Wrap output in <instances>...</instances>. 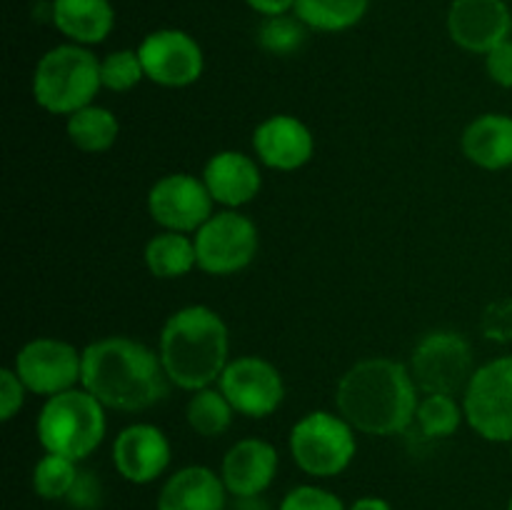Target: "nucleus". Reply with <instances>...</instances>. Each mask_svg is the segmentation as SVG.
Segmentation results:
<instances>
[{
    "label": "nucleus",
    "instance_id": "nucleus-35",
    "mask_svg": "<svg viewBox=\"0 0 512 510\" xmlns=\"http://www.w3.org/2000/svg\"><path fill=\"white\" fill-rule=\"evenodd\" d=\"M245 3H248L250 8L255 10V13L265 15V18H270V15H283V13H290V10H295V0H245Z\"/></svg>",
    "mask_w": 512,
    "mask_h": 510
},
{
    "label": "nucleus",
    "instance_id": "nucleus-2",
    "mask_svg": "<svg viewBox=\"0 0 512 510\" xmlns=\"http://www.w3.org/2000/svg\"><path fill=\"white\" fill-rule=\"evenodd\" d=\"M335 403L360 433L395 435L408 430L420 400L410 368L390 358H368L340 378Z\"/></svg>",
    "mask_w": 512,
    "mask_h": 510
},
{
    "label": "nucleus",
    "instance_id": "nucleus-33",
    "mask_svg": "<svg viewBox=\"0 0 512 510\" xmlns=\"http://www.w3.org/2000/svg\"><path fill=\"white\" fill-rule=\"evenodd\" d=\"M483 330L493 340H510L512 338V303H493L483 318Z\"/></svg>",
    "mask_w": 512,
    "mask_h": 510
},
{
    "label": "nucleus",
    "instance_id": "nucleus-4",
    "mask_svg": "<svg viewBox=\"0 0 512 510\" xmlns=\"http://www.w3.org/2000/svg\"><path fill=\"white\" fill-rule=\"evenodd\" d=\"M100 88V60L85 45L50 48L35 65L33 98L53 115H73L93 105Z\"/></svg>",
    "mask_w": 512,
    "mask_h": 510
},
{
    "label": "nucleus",
    "instance_id": "nucleus-19",
    "mask_svg": "<svg viewBox=\"0 0 512 510\" xmlns=\"http://www.w3.org/2000/svg\"><path fill=\"white\" fill-rule=\"evenodd\" d=\"M223 478L205 465H188L165 480L158 495V510H225Z\"/></svg>",
    "mask_w": 512,
    "mask_h": 510
},
{
    "label": "nucleus",
    "instance_id": "nucleus-12",
    "mask_svg": "<svg viewBox=\"0 0 512 510\" xmlns=\"http://www.w3.org/2000/svg\"><path fill=\"white\" fill-rule=\"evenodd\" d=\"M220 390L230 400L235 413L248 415V418H268L285 398L280 370L258 355L230 360L228 368L220 375Z\"/></svg>",
    "mask_w": 512,
    "mask_h": 510
},
{
    "label": "nucleus",
    "instance_id": "nucleus-11",
    "mask_svg": "<svg viewBox=\"0 0 512 510\" xmlns=\"http://www.w3.org/2000/svg\"><path fill=\"white\" fill-rule=\"evenodd\" d=\"M145 78L163 88H185L203 75L205 55L193 35L178 28L153 30L138 48Z\"/></svg>",
    "mask_w": 512,
    "mask_h": 510
},
{
    "label": "nucleus",
    "instance_id": "nucleus-28",
    "mask_svg": "<svg viewBox=\"0 0 512 510\" xmlns=\"http://www.w3.org/2000/svg\"><path fill=\"white\" fill-rule=\"evenodd\" d=\"M305 30L308 25L298 15H270L260 23L258 40L268 53L273 55H293L305 43Z\"/></svg>",
    "mask_w": 512,
    "mask_h": 510
},
{
    "label": "nucleus",
    "instance_id": "nucleus-9",
    "mask_svg": "<svg viewBox=\"0 0 512 510\" xmlns=\"http://www.w3.org/2000/svg\"><path fill=\"white\" fill-rule=\"evenodd\" d=\"M198 268L208 275H233L248 268L258 253V228L238 210L210 215L193 235Z\"/></svg>",
    "mask_w": 512,
    "mask_h": 510
},
{
    "label": "nucleus",
    "instance_id": "nucleus-29",
    "mask_svg": "<svg viewBox=\"0 0 512 510\" xmlns=\"http://www.w3.org/2000/svg\"><path fill=\"white\" fill-rule=\"evenodd\" d=\"M145 78L138 50H113L100 60V83L113 93L133 90Z\"/></svg>",
    "mask_w": 512,
    "mask_h": 510
},
{
    "label": "nucleus",
    "instance_id": "nucleus-8",
    "mask_svg": "<svg viewBox=\"0 0 512 510\" xmlns=\"http://www.w3.org/2000/svg\"><path fill=\"white\" fill-rule=\"evenodd\" d=\"M470 428L493 443H512V355L475 370L463 398Z\"/></svg>",
    "mask_w": 512,
    "mask_h": 510
},
{
    "label": "nucleus",
    "instance_id": "nucleus-18",
    "mask_svg": "<svg viewBox=\"0 0 512 510\" xmlns=\"http://www.w3.org/2000/svg\"><path fill=\"white\" fill-rule=\"evenodd\" d=\"M203 183L215 203L228 210L250 203L263 188L258 163L240 150H223L205 163Z\"/></svg>",
    "mask_w": 512,
    "mask_h": 510
},
{
    "label": "nucleus",
    "instance_id": "nucleus-7",
    "mask_svg": "<svg viewBox=\"0 0 512 510\" xmlns=\"http://www.w3.org/2000/svg\"><path fill=\"white\" fill-rule=\"evenodd\" d=\"M410 375L425 395H458L473 380V348L455 330H433L410 358Z\"/></svg>",
    "mask_w": 512,
    "mask_h": 510
},
{
    "label": "nucleus",
    "instance_id": "nucleus-14",
    "mask_svg": "<svg viewBox=\"0 0 512 510\" xmlns=\"http://www.w3.org/2000/svg\"><path fill=\"white\" fill-rule=\"evenodd\" d=\"M448 33L468 53L488 55L510 38L512 13L505 0H453L448 10Z\"/></svg>",
    "mask_w": 512,
    "mask_h": 510
},
{
    "label": "nucleus",
    "instance_id": "nucleus-34",
    "mask_svg": "<svg viewBox=\"0 0 512 510\" xmlns=\"http://www.w3.org/2000/svg\"><path fill=\"white\" fill-rule=\"evenodd\" d=\"M68 500L75 505V508H93V505L100 500V483L95 480V475L80 473L78 480H75L73 490H70Z\"/></svg>",
    "mask_w": 512,
    "mask_h": 510
},
{
    "label": "nucleus",
    "instance_id": "nucleus-21",
    "mask_svg": "<svg viewBox=\"0 0 512 510\" xmlns=\"http://www.w3.org/2000/svg\"><path fill=\"white\" fill-rule=\"evenodd\" d=\"M463 153L470 163L485 170H503L512 165V118L488 113L475 118L463 133Z\"/></svg>",
    "mask_w": 512,
    "mask_h": 510
},
{
    "label": "nucleus",
    "instance_id": "nucleus-3",
    "mask_svg": "<svg viewBox=\"0 0 512 510\" xmlns=\"http://www.w3.org/2000/svg\"><path fill=\"white\" fill-rule=\"evenodd\" d=\"M228 325L205 305H188L170 315L160 333V363L170 383L183 390L210 388L228 368Z\"/></svg>",
    "mask_w": 512,
    "mask_h": 510
},
{
    "label": "nucleus",
    "instance_id": "nucleus-10",
    "mask_svg": "<svg viewBox=\"0 0 512 510\" xmlns=\"http://www.w3.org/2000/svg\"><path fill=\"white\" fill-rule=\"evenodd\" d=\"M15 373L35 395H53L73 390L83 378V353L58 338H35L15 355Z\"/></svg>",
    "mask_w": 512,
    "mask_h": 510
},
{
    "label": "nucleus",
    "instance_id": "nucleus-17",
    "mask_svg": "<svg viewBox=\"0 0 512 510\" xmlns=\"http://www.w3.org/2000/svg\"><path fill=\"white\" fill-rule=\"evenodd\" d=\"M278 473V450L260 438L238 440L225 453L220 478L235 498H258Z\"/></svg>",
    "mask_w": 512,
    "mask_h": 510
},
{
    "label": "nucleus",
    "instance_id": "nucleus-31",
    "mask_svg": "<svg viewBox=\"0 0 512 510\" xmlns=\"http://www.w3.org/2000/svg\"><path fill=\"white\" fill-rule=\"evenodd\" d=\"M25 385L18 378V373L10 368L0 370V418L10 420L20 408H23L25 400Z\"/></svg>",
    "mask_w": 512,
    "mask_h": 510
},
{
    "label": "nucleus",
    "instance_id": "nucleus-37",
    "mask_svg": "<svg viewBox=\"0 0 512 510\" xmlns=\"http://www.w3.org/2000/svg\"><path fill=\"white\" fill-rule=\"evenodd\" d=\"M508 510H512V498H510V505H508Z\"/></svg>",
    "mask_w": 512,
    "mask_h": 510
},
{
    "label": "nucleus",
    "instance_id": "nucleus-5",
    "mask_svg": "<svg viewBox=\"0 0 512 510\" xmlns=\"http://www.w3.org/2000/svg\"><path fill=\"white\" fill-rule=\"evenodd\" d=\"M105 425V405L85 388H73L45 400L38 415V440L45 453L78 463L103 443Z\"/></svg>",
    "mask_w": 512,
    "mask_h": 510
},
{
    "label": "nucleus",
    "instance_id": "nucleus-24",
    "mask_svg": "<svg viewBox=\"0 0 512 510\" xmlns=\"http://www.w3.org/2000/svg\"><path fill=\"white\" fill-rule=\"evenodd\" d=\"M118 133V118L100 105H85L78 113L68 115V138L83 153H105L113 148Z\"/></svg>",
    "mask_w": 512,
    "mask_h": 510
},
{
    "label": "nucleus",
    "instance_id": "nucleus-36",
    "mask_svg": "<svg viewBox=\"0 0 512 510\" xmlns=\"http://www.w3.org/2000/svg\"><path fill=\"white\" fill-rule=\"evenodd\" d=\"M350 510H393V508H390L388 500L373 498V495H370V498L355 500V503L350 505Z\"/></svg>",
    "mask_w": 512,
    "mask_h": 510
},
{
    "label": "nucleus",
    "instance_id": "nucleus-32",
    "mask_svg": "<svg viewBox=\"0 0 512 510\" xmlns=\"http://www.w3.org/2000/svg\"><path fill=\"white\" fill-rule=\"evenodd\" d=\"M485 70H488L493 83L503 85V88H512V38L495 45L485 55Z\"/></svg>",
    "mask_w": 512,
    "mask_h": 510
},
{
    "label": "nucleus",
    "instance_id": "nucleus-22",
    "mask_svg": "<svg viewBox=\"0 0 512 510\" xmlns=\"http://www.w3.org/2000/svg\"><path fill=\"white\" fill-rule=\"evenodd\" d=\"M145 265L155 278H183L198 265L195 240L188 238V233L163 230L145 245Z\"/></svg>",
    "mask_w": 512,
    "mask_h": 510
},
{
    "label": "nucleus",
    "instance_id": "nucleus-13",
    "mask_svg": "<svg viewBox=\"0 0 512 510\" xmlns=\"http://www.w3.org/2000/svg\"><path fill=\"white\" fill-rule=\"evenodd\" d=\"M213 203L203 178L188 173L165 175L148 193V210L155 223L175 233H198L213 215Z\"/></svg>",
    "mask_w": 512,
    "mask_h": 510
},
{
    "label": "nucleus",
    "instance_id": "nucleus-15",
    "mask_svg": "<svg viewBox=\"0 0 512 510\" xmlns=\"http://www.w3.org/2000/svg\"><path fill=\"white\" fill-rule=\"evenodd\" d=\"M113 465L128 483H153L170 465L168 438L150 423L128 425L113 443Z\"/></svg>",
    "mask_w": 512,
    "mask_h": 510
},
{
    "label": "nucleus",
    "instance_id": "nucleus-30",
    "mask_svg": "<svg viewBox=\"0 0 512 510\" xmlns=\"http://www.w3.org/2000/svg\"><path fill=\"white\" fill-rule=\"evenodd\" d=\"M280 510H345L343 500L318 485H298L280 503Z\"/></svg>",
    "mask_w": 512,
    "mask_h": 510
},
{
    "label": "nucleus",
    "instance_id": "nucleus-1",
    "mask_svg": "<svg viewBox=\"0 0 512 510\" xmlns=\"http://www.w3.org/2000/svg\"><path fill=\"white\" fill-rule=\"evenodd\" d=\"M80 385L105 408L138 413L168 398L170 378L160 355L133 338H103L83 350Z\"/></svg>",
    "mask_w": 512,
    "mask_h": 510
},
{
    "label": "nucleus",
    "instance_id": "nucleus-26",
    "mask_svg": "<svg viewBox=\"0 0 512 510\" xmlns=\"http://www.w3.org/2000/svg\"><path fill=\"white\" fill-rule=\"evenodd\" d=\"M78 475L80 470L75 460L63 458V455L45 453L33 468V490L43 500L68 498Z\"/></svg>",
    "mask_w": 512,
    "mask_h": 510
},
{
    "label": "nucleus",
    "instance_id": "nucleus-25",
    "mask_svg": "<svg viewBox=\"0 0 512 510\" xmlns=\"http://www.w3.org/2000/svg\"><path fill=\"white\" fill-rule=\"evenodd\" d=\"M235 408L220 388L195 390L188 403V423L203 438L223 435L233 423Z\"/></svg>",
    "mask_w": 512,
    "mask_h": 510
},
{
    "label": "nucleus",
    "instance_id": "nucleus-23",
    "mask_svg": "<svg viewBox=\"0 0 512 510\" xmlns=\"http://www.w3.org/2000/svg\"><path fill=\"white\" fill-rule=\"evenodd\" d=\"M370 0H295L293 13L320 33H340L365 18Z\"/></svg>",
    "mask_w": 512,
    "mask_h": 510
},
{
    "label": "nucleus",
    "instance_id": "nucleus-27",
    "mask_svg": "<svg viewBox=\"0 0 512 510\" xmlns=\"http://www.w3.org/2000/svg\"><path fill=\"white\" fill-rule=\"evenodd\" d=\"M465 410L460 408L455 395H425L418 403L415 423L420 425L425 438H450L463 423Z\"/></svg>",
    "mask_w": 512,
    "mask_h": 510
},
{
    "label": "nucleus",
    "instance_id": "nucleus-20",
    "mask_svg": "<svg viewBox=\"0 0 512 510\" xmlns=\"http://www.w3.org/2000/svg\"><path fill=\"white\" fill-rule=\"evenodd\" d=\"M50 20L70 43L95 45L113 30L115 10L110 0H53Z\"/></svg>",
    "mask_w": 512,
    "mask_h": 510
},
{
    "label": "nucleus",
    "instance_id": "nucleus-16",
    "mask_svg": "<svg viewBox=\"0 0 512 510\" xmlns=\"http://www.w3.org/2000/svg\"><path fill=\"white\" fill-rule=\"evenodd\" d=\"M253 150L273 170H298L313 158L315 140L308 125L293 115H270L255 128Z\"/></svg>",
    "mask_w": 512,
    "mask_h": 510
},
{
    "label": "nucleus",
    "instance_id": "nucleus-6",
    "mask_svg": "<svg viewBox=\"0 0 512 510\" xmlns=\"http://www.w3.org/2000/svg\"><path fill=\"white\" fill-rule=\"evenodd\" d=\"M355 428L328 410H315L290 430V453L298 468L313 478L340 475L355 458Z\"/></svg>",
    "mask_w": 512,
    "mask_h": 510
}]
</instances>
